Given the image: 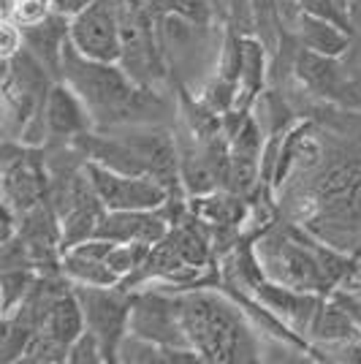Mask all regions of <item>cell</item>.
<instances>
[{
    "label": "cell",
    "mask_w": 361,
    "mask_h": 364,
    "mask_svg": "<svg viewBox=\"0 0 361 364\" xmlns=\"http://www.w3.org/2000/svg\"><path fill=\"white\" fill-rule=\"evenodd\" d=\"M307 340L313 346H329V343H345V340H361V326L347 313L337 296H326L318 307L313 326L307 332Z\"/></svg>",
    "instance_id": "5bb4252c"
},
{
    "label": "cell",
    "mask_w": 361,
    "mask_h": 364,
    "mask_svg": "<svg viewBox=\"0 0 361 364\" xmlns=\"http://www.w3.org/2000/svg\"><path fill=\"white\" fill-rule=\"evenodd\" d=\"M19 362H33V364H58V362H68V346L55 340L49 332L38 329L33 334V340L28 343V348L22 353Z\"/></svg>",
    "instance_id": "ffe728a7"
},
{
    "label": "cell",
    "mask_w": 361,
    "mask_h": 364,
    "mask_svg": "<svg viewBox=\"0 0 361 364\" xmlns=\"http://www.w3.org/2000/svg\"><path fill=\"white\" fill-rule=\"evenodd\" d=\"M293 74L313 95L329 98V101H347L350 82L340 68V58H326L301 46L293 60Z\"/></svg>",
    "instance_id": "8fae6325"
},
{
    "label": "cell",
    "mask_w": 361,
    "mask_h": 364,
    "mask_svg": "<svg viewBox=\"0 0 361 364\" xmlns=\"http://www.w3.org/2000/svg\"><path fill=\"white\" fill-rule=\"evenodd\" d=\"M85 168L106 210H161L174 196L150 174H125L92 161H85Z\"/></svg>",
    "instance_id": "52a82bcc"
},
{
    "label": "cell",
    "mask_w": 361,
    "mask_h": 364,
    "mask_svg": "<svg viewBox=\"0 0 361 364\" xmlns=\"http://www.w3.org/2000/svg\"><path fill=\"white\" fill-rule=\"evenodd\" d=\"M60 274L71 283L79 286H101V289H112L120 286V274L114 272L106 258H87L79 256L74 250H65L60 258Z\"/></svg>",
    "instance_id": "e0dca14e"
},
{
    "label": "cell",
    "mask_w": 361,
    "mask_h": 364,
    "mask_svg": "<svg viewBox=\"0 0 361 364\" xmlns=\"http://www.w3.org/2000/svg\"><path fill=\"white\" fill-rule=\"evenodd\" d=\"M228 25L239 33H256V19H253V0H226Z\"/></svg>",
    "instance_id": "83f0119b"
},
{
    "label": "cell",
    "mask_w": 361,
    "mask_h": 364,
    "mask_svg": "<svg viewBox=\"0 0 361 364\" xmlns=\"http://www.w3.org/2000/svg\"><path fill=\"white\" fill-rule=\"evenodd\" d=\"M68 147L82 152L85 161L104 164L125 174H150L174 193L180 185V150L174 139L158 128H131L125 134H82Z\"/></svg>",
    "instance_id": "3957f363"
},
{
    "label": "cell",
    "mask_w": 361,
    "mask_h": 364,
    "mask_svg": "<svg viewBox=\"0 0 361 364\" xmlns=\"http://www.w3.org/2000/svg\"><path fill=\"white\" fill-rule=\"evenodd\" d=\"M331 296H337V302L343 304L347 313L356 318V323L361 326V299H359V296H356V294H350L347 289H337Z\"/></svg>",
    "instance_id": "f546056e"
},
{
    "label": "cell",
    "mask_w": 361,
    "mask_h": 364,
    "mask_svg": "<svg viewBox=\"0 0 361 364\" xmlns=\"http://www.w3.org/2000/svg\"><path fill=\"white\" fill-rule=\"evenodd\" d=\"M68 362L71 364H104V348H101V340L85 329V332L76 337L68 348Z\"/></svg>",
    "instance_id": "484cf974"
},
{
    "label": "cell",
    "mask_w": 361,
    "mask_h": 364,
    "mask_svg": "<svg viewBox=\"0 0 361 364\" xmlns=\"http://www.w3.org/2000/svg\"><path fill=\"white\" fill-rule=\"evenodd\" d=\"M41 329L52 334L55 340L65 343L68 348H71V343H74L76 337L87 329L85 310H82V302H79V296H76L74 283H71V289L63 291L60 296L52 302V307H49V313H46V321H44V326H41Z\"/></svg>",
    "instance_id": "2e32d148"
},
{
    "label": "cell",
    "mask_w": 361,
    "mask_h": 364,
    "mask_svg": "<svg viewBox=\"0 0 361 364\" xmlns=\"http://www.w3.org/2000/svg\"><path fill=\"white\" fill-rule=\"evenodd\" d=\"M150 250L152 245L147 242H117L112 247V253L106 256V264L120 274V280H125V277H131V274L144 267Z\"/></svg>",
    "instance_id": "d6986e66"
},
{
    "label": "cell",
    "mask_w": 361,
    "mask_h": 364,
    "mask_svg": "<svg viewBox=\"0 0 361 364\" xmlns=\"http://www.w3.org/2000/svg\"><path fill=\"white\" fill-rule=\"evenodd\" d=\"M299 44L310 52L318 55H326V58H343L347 49H350V33L331 25L326 19H318L313 14H304L299 11Z\"/></svg>",
    "instance_id": "9a60e30c"
},
{
    "label": "cell",
    "mask_w": 361,
    "mask_h": 364,
    "mask_svg": "<svg viewBox=\"0 0 361 364\" xmlns=\"http://www.w3.org/2000/svg\"><path fill=\"white\" fill-rule=\"evenodd\" d=\"M16 9H19V0H0V14H3V19H14Z\"/></svg>",
    "instance_id": "1f68e13d"
},
{
    "label": "cell",
    "mask_w": 361,
    "mask_h": 364,
    "mask_svg": "<svg viewBox=\"0 0 361 364\" xmlns=\"http://www.w3.org/2000/svg\"><path fill=\"white\" fill-rule=\"evenodd\" d=\"M340 3H343V6H345V9H347V0H340ZM347 11H350V9H347Z\"/></svg>",
    "instance_id": "836d02e7"
},
{
    "label": "cell",
    "mask_w": 361,
    "mask_h": 364,
    "mask_svg": "<svg viewBox=\"0 0 361 364\" xmlns=\"http://www.w3.org/2000/svg\"><path fill=\"white\" fill-rule=\"evenodd\" d=\"M266 55L269 46L258 38L256 33L244 36V65L239 76V92H237V112H253L266 85Z\"/></svg>",
    "instance_id": "4fadbf2b"
},
{
    "label": "cell",
    "mask_w": 361,
    "mask_h": 364,
    "mask_svg": "<svg viewBox=\"0 0 361 364\" xmlns=\"http://www.w3.org/2000/svg\"><path fill=\"white\" fill-rule=\"evenodd\" d=\"M52 14H55L52 0H19L14 22L19 28H28V25H36V22H44L46 16Z\"/></svg>",
    "instance_id": "4316f807"
},
{
    "label": "cell",
    "mask_w": 361,
    "mask_h": 364,
    "mask_svg": "<svg viewBox=\"0 0 361 364\" xmlns=\"http://www.w3.org/2000/svg\"><path fill=\"white\" fill-rule=\"evenodd\" d=\"M90 3H95V0H52V6H55V11L63 16H76L79 11H85Z\"/></svg>",
    "instance_id": "4dcf8cb0"
},
{
    "label": "cell",
    "mask_w": 361,
    "mask_h": 364,
    "mask_svg": "<svg viewBox=\"0 0 361 364\" xmlns=\"http://www.w3.org/2000/svg\"><path fill=\"white\" fill-rule=\"evenodd\" d=\"M74 291L85 310V321L104 348L106 362H120V346L122 340L131 332V304H134V294L112 286V289H101V286H79L74 283Z\"/></svg>",
    "instance_id": "5b68a950"
},
{
    "label": "cell",
    "mask_w": 361,
    "mask_h": 364,
    "mask_svg": "<svg viewBox=\"0 0 361 364\" xmlns=\"http://www.w3.org/2000/svg\"><path fill=\"white\" fill-rule=\"evenodd\" d=\"M22 33H25V46L44 63L46 71L60 82L63 55H65V46L71 41V19L55 11L52 16H46L44 22L22 28Z\"/></svg>",
    "instance_id": "7c38bea8"
},
{
    "label": "cell",
    "mask_w": 361,
    "mask_h": 364,
    "mask_svg": "<svg viewBox=\"0 0 361 364\" xmlns=\"http://www.w3.org/2000/svg\"><path fill=\"white\" fill-rule=\"evenodd\" d=\"M313 215L301 226L326 220L334 231L350 240L361 228V155H350L323 168L313 185Z\"/></svg>",
    "instance_id": "277c9868"
},
{
    "label": "cell",
    "mask_w": 361,
    "mask_h": 364,
    "mask_svg": "<svg viewBox=\"0 0 361 364\" xmlns=\"http://www.w3.org/2000/svg\"><path fill=\"white\" fill-rule=\"evenodd\" d=\"M237 92H239V85H237V82H231V79H226V76H220L215 71V76H212L210 82L204 85V90H201V101H204L215 114L223 117V114L237 109Z\"/></svg>",
    "instance_id": "44dd1931"
},
{
    "label": "cell",
    "mask_w": 361,
    "mask_h": 364,
    "mask_svg": "<svg viewBox=\"0 0 361 364\" xmlns=\"http://www.w3.org/2000/svg\"><path fill=\"white\" fill-rule=\"evenodd\" d=\"M71 44L85 58L104 63H120V3L117 0H95L85 11L71 16Z\"/></svg>",
    "instance_id": "ba28073f"
},
{
    "label": "cell",
    "mask_w": 361,
    "mask_h": 364,
    "mask_svg": "<svg viewBox=\"0 0 361 364\" xmlns=\"http://www.w3.org/2000/svg\"><path fill=\"white\" fill-rule=\"evenodd\" d=\"M25 46V33L14 19H3L0 22V58L11 60L16 52Z\"/></svg>",
    "instance_id": "f1b7e54d"
},
{
    "label": "cell",
    "mask_w": 361,
    "mask_h": 364,
    "mask_svg": "<svg viewBox=\"0 0 361 364\" xmlns=\"http://www.w3.org/2000/svg\"><path fill=\"white\" fill-rule=\"evenodd\" d=\"M44 120H46V134L52 141H74L76 136L87 134L95 128L92 114L87 104L79 98V92L65 85V82H55L52 90L44 101Z\"/></svg>",
    "instance_id": "9c48e42d"
},
{
    "label": "cell",
    "mask_w": 361,
    "mask_h": 364,
    "mask_svg": "<svg viewBox=\"0 0 361 364\" xmlns=\"http://www.w3.org/2000/svg\"><path fill=\"white\" fill-rule=\"evenodd\" d=\"M182 326L204 362L244 364L261 359L256 323L234 296L220 289L180 294Z\"/></svg>",
    "instance_id": "6da1fadb"
},
{
    "label": "cell",
    "mask_w": 361,
    "mask_h": 364,
    "mask_svg": "<svg viewBox=\"0 0 361 364\" xmlns=\"http://www.w3.org/2000/svg\"><path fill=\"white\" fill-rule=\"evenodd\" d=\"M253 19H256V36L271 52L277 44V33H280V14H277L274 0H253Z\"/></svg>",
    "instance_id": "d4e9b609"
},
{
    "label": "cell",
    "mask_w": 361,
    "mask_h": 364,
    "mask_svg": "<svg viewBox=\"0 0 361 364\" xmlns=\"http://www.w3.org/2000/svg\"><path fill=\"white\" fill-rule=\"evenodd\" d=\"M171 231V220L163 210H109L95 231L112 242H147L158 245Z\"/></svg>",
    "instance_id": "30bf717a"
},
{
    "label": "cell",
    "mask_w": 361,
    "mask_h": 364,
    "mask_svg": "<svg viewBox=\"0 0 361 364\" xmlns=\"http://www.w3.org/2000/svg\"><path fill=\"white\" fill-rule=\"evenodd\" d=\"M60 79L71 85L87 104L95 128H117L125 122L144 120L155 109L163 107L158 92L139 85L120 63L85 58L71 41L63 55Z\"/></svg>",
    "instance_id": "7a4b0ae2"
},
{
    "label": "cell",
    "mask_w": 361,
    "mask_h": 364,
    "mask_svg": "<svg viewBox=\"0 0 361 364\" xmlns=\"http://www.w3.org/2000/svg\"><path fill=\"white\" fill-rule=\"evenodd\" d=\"M38 269H3L0 274V310L11 316L19 304L31 296L33 286L38 283Z\"/></svg>",
    "instance_id": "ac0fdd59"
},
{
    "label": "cell",
    "mask_w": 361,
    "mask_h": 364,
    "mask_svg": "<svg viewBox=\"0 0 361 364\" xmlns=\"http://www.w3.org/2000/svg\"><path fill=\"white\" fill-rule=\"evenodd\" d=\"M120 362H134V364H163V348L155 346L150 340L139 337V334L128 332V337L120 346Z\"/></svg>",
    "instance_id": "cb8c5ba5"
},
{
    "label": "cell",
    "mask_w": 361,
    "mask_h": 364,
    "mask_svg": "<svg viewBox=\"0 0 361 364\" xmlns=\"http://www.w3.org/2000/svg\"><path fill=\"white\" fill-rule=\"evenodd\" d=\"M134 294L131 304V332L150 340L161 348H193L182 326L180 294L144 286Z\"/></svg>",
    "instance_id": "8992f818"
},
{
    "label": "cell",
    "mask_w": 361,
    "mask_h": 364,
    "mask_svg": "<svg viewBox=\"0 0 361 364\" xmlns=\"http://www.w3.org/2000/svg\"><path fill=\"white\" fill-rule=\"evenodd\" d=\"M299 11L304 14H313L318 19H326L331 25H337V28H343L353 36V16L347 11L345 6L340 3V0H299Z\"/></svg>",
    "instance_id": "603a6c76"
},
{
    "label": "cell",
    "mask_w": 361,
    "mask_h": 364,
    "mask_svg": "<svg viewBox=\"0 0 361 364\" xmlns=\"http://www.w3.org/2000/svg\"><path fill=\"white\" fill-rule=\"evenodd\" d=\"M347 291H350V294H356V296L361 299V274L353 280V283H350V286H347Z\"/></svg>",
    "instance_id": "d6a6232c"
},
{
    "label": "cell",
    "mask_w": 361,
    "mask_h": 364,
    "mask_svg": "<svg viewBox=\"0 0 361 364\" xmlns=\"http://www.w3.org/2000/svg\"><path fill=\"white\" fill-rule=\"evenodd\" d=\"M152 6H158L166 14L182 16L188 22H193L198 28H207L212 22V3L210 0H152Z\"/></svg>",
    "instance_id": "7402d4cb"
}]
</instances>
